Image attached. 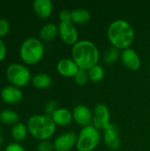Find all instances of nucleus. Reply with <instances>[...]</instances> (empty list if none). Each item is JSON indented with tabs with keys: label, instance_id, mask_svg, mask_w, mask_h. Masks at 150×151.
<instances>
[{
	"label": "nucleus",
	"instance_id": "4468645a",
	"mask_svg": "<svg viewBox=\"0 0 150 151\" xmlns=\"http://www.w3.org/2000/svg\"><path fill=\"white\" fill-rule=\"evenodd\" d=\"M79 69L80 68L75 64V62L70 58L61 59L57 65V71L58 72V73L67 78L74 77Z\"/></svg>",
	"mask_w": 150,
	"mask_h": 151
},
{
	"label": "nucleus",
	"instance_id": "f03ea898",
	"mask_svg": "<svg viewBox=\"0 0 150 151\" xmlns=\"http://www.w3.org/2000/svg\"><path fill=\"white\" fill-rule=\"evenodd\" d=\"M108 38L112 47L118 50L130 48L134 40V30L125 19H117L111 23L107 31Z\"/></svg>",
	"mask_w": 150,
	"mask_h": 151
},
{
	"label": "nucleus",
	"instance_id": "39448f33",
	"mask_svg": "<svg viewBox=\"0 0 150 151\" xmlns=\"http://www.w3.org/2000/svg\"><path fill=\"white\" fill-rule=\"evenodd\" d=\"M100 140L99 130L90 125L80 130L77 137L76 148L79 151H93L99 145Z\"/></svg>",
	"mask_w": 150,
	"mask_h": 151
},
{
	"label": "nucleus",
	"instance_id": "1a4fd4ad",
	"mask_svg": "<svg viewBox=\"0 0 150 151\" xmlns=\"http://www.w3.org/2000/svg\"><path fill=\"white\" fill-rule=\"evenodd\" d=\"M78 135L74 132H66L58 135L54 142V150L69 151L77 143Z\"/></svg>",
	"mask_w": 150,
	"mask_h": 151
},
{
	"label": "nucleus",
	"instance_id": "ddd939ff",
	"mask_svg": "<svg viewBox=\"0 0 150 151\" xmlns=\"http://www.w3.org/2000/svg\"><path fill=\"white\" fill-rule=\"evenodd\" d=\"M0 96L4 103L8 104H15L22 100L23 93L19 88L12 85H8L2 88Z\"/></svg>",
	"mask_w": 150,
	"mask_h": 151
},
{
	"label": "nucleus",
	"instance_id": "f8f14e48",
	"mask_svg": "<svg viewBox=\"0 0 150 151\" xmlns=\"http://www.w3.org/2000/svg\"><path fill=\"white\" fill-rule=\"evenodd\" d=\"M120 58L124 65L131 71H137L141 67V58L138 53L132 48H128L122 50Z\"/></svg>",
	"mask_w": 150,
	"mask_h": 151
},
{
	"label": "nucleus",
	"instance_id": "4be33fe9",
	"mask_svg": "<svg viewBox=\"0 0 150 151\" xmlns=\"http://www.w3.org/2000/svg\"><path fill=\"white\" fill-rule=\"evenodd\" d=\"M88 73L89 80L93 82H99L104 77V70L99 65H96L92 68H90L88 71Z\"/></svg>",
	"mask_w": 150,
	"mask_h": 151
},
{
	"label": "nucleus",
	"instance_id": "6e6552de",
	"mask_svg": "<svg viewBox=\"0 0 150 151\" xmlns=\"http://www.w3.org/2000/svg\"><path fill=\"white\" fill-rule=\"evenodd\" d=\"M58 35L67 45L73 46L79 42L78 31L72 21H60L58 25Z\"/></svg>",
	"mask_w": 150,
	"mask_h": 151
},
{
	"label": "nucleus",
	"instance_id": "aec40b11",
	"mask_svg": "<svg viewBox=\"0 0 150 151\" xmlns=\"http://www.w3.org/2000/svg\"><path fill=\"white\" fill-rule=\"evenodd\" d=\"M33 85L39 89H45L50 87L52 80L51 77L44 73H39L32 77Z\"/></svg>",
	"mask_w": 150,
	"mask_h": 151
},
{
	"label": "nucleus",
	"instance_id": "9d476101",
	"mask_svg": "<svg viewBox=\"0 0 150 151\" xmlns=\"http://www.w3.org/2000/svg\"><path fill=\"white\" fill-rule=\"evenodd\" d=\"M103 141L105 145L111 150H118L121 145L119 130L114 124H111L103 130Z\"/></svg>",
	"mask_w": 150,
	"mask_h": 151
},
{
	"label": "nucleus",
	"instance_id": "bb28decb",
	"mask_svg": "<svg viewBox=\"0 0 150 151\" xmlns=\"http://www.w3.org/2000/svg\"><path fill=\"white\" fill-rule=\"evenodd\" d=\"M37 151H53L54 145L49 141H42L37 145Z\"/></svg>",
	"mask_w": 150,
	"mask_h": 151
},
{
	"label": "nucleus",
	"instance_id": "0eeeda50",
	"mask_svg": "<svg viewBox=\"0 0 150 151\" xmlns=\"http://www.w3.org/2000/svg\"><path fill=\"white\" fill-rule=\"evenodd\" d=\"M93 126L98 130H105L111 123L110 110L104 104H98L93 110Z\"/></svg>",
	"mask_w": 150,
	"mask_h": 151
},
{
	"label": "nucleus",
	"instance_id": "dca6fc26",
	"mask_svg": "<svg viewBox=\"0 0 150 151\" xmlns=\"http://www.w3.org/2000/svg\"><path fill=\"white\" fill-rule=\"evenodd\" d=\"M52 120L56 124V126H61L65 127L69 125L72 120L73 119L72 118V113L65 108H58L51 116Z\"/></svg>",
	"mask_w": 150,
	"mask_h": 151
},
{
	"label": "nucleus",
	"instance_id": "c85d7f7f",
	"mask_svg": "<svg viewBox=\"0 0 150 151\" xmlns=\"http://www.w3.org/2000/svg\"><path fill=\"white\" fill-rule=\"evenodd\" d=\"M60 21H71V11L63 10L59 13Z\"/></svg>",
	"mask_w": 150,
	"mask_h": 151
},
{
	"label": "nucleus",
	"instance_id": "f257e3e1",
	"mask_svg": "<svg viewBox=\"0 0 150 151\" xmlns=\"http://www.w3.org/2000/svg\"><path fill=\"white\" fill-rule=\"evenodd\" d=\"M72 58L80 69L88 71L98 65L100 54L96 45L91 41H79L72 46Z\"/></svg>",
	"mask_w": 150,
	"mask_h": 151
},
{
	"label": "nucleus",
	"instance_id": "c756f323",
	"mask_svg": "<svg viewBox=\"0 0 150 151\" xmlns=\"http://www.w3.org/2000/svg\"><path fill=\"white\" fill-rule=\"evenodd\" d=\"M7 54V49H6V45L4 42V41L2 40V38H0V62H2Z\"/></svg>",
	"mask_w": 150,
	"mask_h": 151
},
{
	"label": "nucleus",
	"instance_id": "6ab92c4d",
	"mask_svg": "<svg viewBox=\"0 0 150 151\" xmlns=\"http://www.w3.org/2000/svg\"><path fill=\"white\" fill-rule=\"evenodd\" d=\"M27 133H28L27 127L25 124L20 123V122L12 126L11 130V134L12 139L14 140L15 142H18V143L23 142L27 138Z\"/></svg>",
	"mask_w": 150,
	"mask_h": 151
},
{
	"label": "nucleus",
	"instance_id": "5701e85b",
	"mask_svg": "<svg viewBox=\"0 0 150 151\" xmlns=\"http://www.w3.org/2000/svg\"><path fill=\"white\" fill-rule=\"evenodd\" d=\"M119 57H120L119 50H118L115 47H111L104 52L103 61H104V63H106L108 65H111V64H114L118 59Z\"/></svg>",
	"mask_w": 150,
	"mask_h": 151
},
{
	"label": "nucleus",
	"instance_id": "7ed1b4c3",
	"mask_svg": "<svg viewBox=\"0 0 150 151\" xmlns=\"http://www.w3.org/2000/svg\"><path fill=\"white\" fill-rule=\"evenodd\" d=\"M28 133L36 140L48 141L56 131V124L51 117L47 115L36 114L31 116L27 120Z\"/></svg>",
	"mask_w": 150,
	"mask_h": 151
},
{
	"label": "nucleus",
	"instance_id": "393cba45",
	"mask_svg": "<svg viewBox=\"0 0 150 151\" xmlns=\"http://www.w3.org/2000/svg\"><path fill=\"white\" fill-rule=\"evenodd\" d=\"M57 109H58V108H57V102H55V101H53V100H50V101H49V102L45 104V106H44V112H45V115L51 117L52 114H53Z\"/></svg>",
	"mask_w": 150,
	"mask_h": 151
},
{
	"label": "nucleus",
	"instance_id": "b1692460",
	"mask_svg": "<svg viewBox=\"0 0 150 151\" xmlns=\"http://www.w3.org/2000/svg\"><path fill=\"white\" fill-rule=\"evenodd\" d=\"M74 80H75V82L78 85H80V86L86 85V83L89 80L88 71L87 70H83V69H79V71L77 72L76 75L74 76Z\"/></svg>",
	"mask_w": 150,
	"mask_h": 151
},
{
	"label": "nucleus",
	"instance_id": "f3484780",
	"mask_svg": "<svg viewBox=\"0 0 150 151\" xmlns=\"http://www.w3.org/2000/svg\"><path fill=\"white\" fill-rule=\"evenodd\" d=\"M39 35L42 41L50 42L58 35V27L54 23H47L42 27Z\"/></svg>",
	"mask_w": 150,
	"mask_h": 151
},
{
	"label": "nucleus",
	"instance_id": "a878e982",
	"mask_svg": "<svg viewBox=\"0 0 150 151\" xmlns=\"http://www.w3.org/2000/svg\"><path fill=\"white\" fill-rule=\"evenodd\" d=\"M10 30V23L4 18H0V38L7 35Z\"/></svg>",
	"mask_w": 150,
	"mask_h": 151
},
{
	"label": "nucleus",
	"instance_id": "412c9836",
	"mask_svg": "<svg viewBox=\"0 0 150 151\" xmlns=\"http://www.w3.org/2000/svg\"><path fill=\"white\" fill-rule=\"evenodd\" d=\"M0 121L5 125L14 126L15 124L19 123V115L15 111L6 109L0 112Z\"/></svg>",
	"mask_w": 150,
	"mask_h": 151
},
{
	"label": "nucleus",
	"instance_id": "2eb2a0df",
	"mask_svg": "<svg viewBox=\"0 0 150 151\" xmlns=\"http://www.w3.org/2000/svg\"><path fill=\"white\" fill-rule=\"evenodd\" d=\"M33 8L38 17L47 19L52 13L53 4L50 0H34L33 3Z\"/></svg>",
	"mask_w": 150,
	"mask_h": 151
},
{
	"label": "nucleus",
	"instance_id": "20e7f679",
	"mask_svg": "<svg viewBox=\"0 0 150 151\" xmlns=\"http://www.w3.org/2000/svg\"><path fill=\"white\" fill-rule=\"evenodd\" d=\"M44 55V46L41 40L29 37L23 41L19 48V56L22 61L27 65L39 63Z\"/></svg>",
	"mask_w": 150,
	"mask_h": 151
},
{
	"label": "nucleus",
	"instance_id": "423d86ee",
	"mask_svg": "<svg viewBox=\"0 0 150 151\" xmlns=\"http://www.w3.org/2000/svg\"><path fill=\"white\" fill-rule=\"evenodd\" d=\"M5 75L11 85L19 88L26 86L32 80L29 69L25 65L19 63L9 65L6 68Z\"/></svg>",
	"mask_w": 150,
	"mask_h": 151
},
{
	"label": "nucleus",
	"instance_id": "9b49d317",
	"mask_svg": "<svg viewBox=\"0 0 150 151\" xmlns=\"http://www.w3.org/2000/svg\"><path fill=\"white\" fill-rule=\"evenodd\" d=\"M72 118L73 120L80 126L86 127L90 126L93 120V112L91 110L84 105L80 104L77 105L72 111Z\"/></svg>",
	"mask_w": 150,
	"mask_h": 151
},
{
	"label": "nucleus",
	"instance_id": "cd10ccee",
	"mask_svg": "<svg viewBox=\"0 0 150 151\" xmlns=\"http://www.w3.org/2000/svg\"><path fill=\"white\" fill-rule=\"evenodd\" d=\"M4 151H26L24 147L20 144V143H18V142H11V143H9Z\"/></svg>",
	"mask_w": 150,
	"mask_h": 151
},
{
	"label": "nucleus",
	"instance_id": "a211bd4d",
	"mask_svg": "<svg viewBox=\"0 0 150 151\" xmlns=\"http://www.w3.org/2000/svg\"><path fill=\"white\" fill-rule=\"evenodd\" d=\"M91 19L89 12L86 9L77 8L71 11V21L73 24H85Z\"/></svg>",
	"mask_w": 150,
	"mask_h": 151
}]
</instances>
